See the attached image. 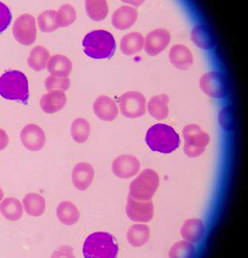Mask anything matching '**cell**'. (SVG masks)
<instances>
[{
	"mask_svg": "<svg viewBox=\"0 0 248 258\" xmlns=\"http://www.w3.org/2000/svg\"><path fill=\"white\" fill-rule=\"evenodd\" d=\"M12 19L10 9L4 3L0 2V33L10 26Z\"/></svg>",
	"mask_w": 248,
	"mask_h": 258,
	"instance_id": "obj_36",
	"label": "cell"
},
{
	"mask_svg": "<svg viewBox=\"0 0 248 258\" xmlns=\"http://www.w3.org/2000/svg\"><path fill=\"white\" fill-rule=\"evenodd\" d=\"M128 218L136 222H149L154 215L152 201H139L134 199L129 195L126 207Z\"/></svg>",
	"mask_w": 248,
	"mask_h": 258,
	"instance_id": "obj_10",
	"label": "cell"
},
{
	"mask_svg": "<svg viewBox=\"0 0 248 258\" xmlns=\"http://www.w3.org/2000/svg\"><path fill=\"white\" fill-rule=\"evenodd\" d=\"M146 103L145 97L138 91H128L118 99L122 115L129 118H137L145 114Z\"/></svg>",
	"mask_w": 248,
	"mask_h": 258,
	"instance_id": "obj_7",
	"label": "cell"
},
{
	"mask_svg": "<svg viewBox=\"0 0 248 258\" xmlns=\"http://www.w3.org/2000/svg\"><path fill=\"white\" fill-rule=\"evenodd\" d=\"M93 111L95 115L103 121L114 120L118 114L117 105L110 97L100 96L93 103Z\"/></svg>",
	"mask_w": 248,
	"mask_h": 258,
	"instance_id": "obj_16",
	"label": "cell"
},
{
	"mask_svg": "<svg viewBox=\"0 0 248 258\" xmlns=\"http://www.w3.org/2000/svg\"><path fill=\"white\" fill-rule=\"evenodd\" d=\"M140 168L137 157L131 155L118 156L112 162L113 174L120 178L127 179L136 175Z\"/></svg>",
	"mask_w": 248,
	"mask_h": 258,
	"instance_id": "obj_13",
	"label": "cell"
},
{
	"mask_svg": "<svg viewBox=\"0 0 248 258\" xmlns=\"http://www.w3.org/2000/svg\"><path fill=\"white\" fill-rule=\"evenodd\" d=\"M23 206L25 212L33 217L42 216L46 209V201L41 195L30 193L24 198Z\"/></svg>",
	"mask_w": 248,
	"mask_h": 258,
	"instance_id": "obj_24",
	"label": "cell"
},
{
	"mask_svg": "<svg viewBox=\"0 0 248 258\" xmlns=\"http://www.w3.org/2000/svg\"><path fill=\"white\" fill-rule=\"evenodd\" d=\"M21 140L27 149L31 152H38L45 146L46 135L45 132L39 125L30 124L22 130Z\"/></svg>",
	"mask_w": 248,
	"mask_h": 258,
	"instance_id": "obj_12",
	"label": "cell"
},
{
	"mask_svg": "<svg viewBox=\"0 0 248 258\" xmlns=\"http://www.w3.org/2000/svg\"><path fill=\"white\" fill-rule=\"evenodd\" d=\"M195 253L194 245L188 241L175 243L169 251V256L173 258L193 257Z\"/></svg>",
	"mask_w": 248,
	"mask_h": 258,
	"instance_id": "obj_33",
	"label": "cell"
},
{
	"mask_svg": "<svg viewBox=\"0 0 248 258\" xmlns=\"http://www.w3.org/2000/svg\"><path fill=\"white\" fill-rule=\"evenodd\" d=\"M144 39L142 34L138 32L128 33L120 41V49L124 54L132 55L142 50Z\"/></svg>",
	"mask_w": 248,
	"mask_h": 258,
	"instance_id": "obj_25",
	"label": "cell"
},
{
	"mask_svg": "<svg viewBox=\"0 0 248 258\" xmlns=\"http://www.w3.org/2000/svg\"><path fill=\"white\" fill-rule=\"evenodd\" d=\"M0 96L9 100H17L27 105L29 99L27 78L18 71L6 72L0 77Z\"/></svg>",
	"mask_w": 248,
	"mask_h": 258,
	"instance_id": "obj_2",
	"label": "cell"
},
{
	"mask_svg": "<svg viewBox=\"0 0 248 258\" xmlns=\"http://www.w3.org/2000/svg\"><path fill=\"white\" fill-rule=\"evenodd\" d=\"M76 17V12L73 6L65 4L56 12V23L59 27H67L74 23Z\"/></svg>",
	"mask_w": 248,
	"mask_h": 258,
	"instance_id": "obj_31",
	"label": "cell"
},
{
	"mask_svg": "<svg viewBox=\"0 0 248 258\" xmlns=\"http://www.w3.org/2000/svg\"><path fill=\"white\" fill-rule=\"evenodd\" d=\"M118 245L108 232H96L86 238L83 252L86 258H114L117 255Z\"/></svg>",
	"mask_w": 248,
	"mask_h": 258,
	"instance_id": "obj_4",
	"label": "cell"
},
{
	"mask_svg": "<svg viewBox=\"0 0 248 258\" xmlns=\"http://www.w3.org/2000/svg\"><path fill=\"white\" fill-rule=\"evenodd\" d=\"M159 183L158 173L147 169L132 181L129 195L137 200L150 201L155 194Z\"/></svg>",
	"mask_w": 248,
	"mask_h": 258,
	"instance_id": "obj_5",
	"label": "cell"
},
{
	"mask_svg": "<svg viewBox=\"0 0 248 258\" xmlns=\"http://www.w3.org/2000/svg\"><path fill=\"white\" fill-rule=\"evenodd\" d=\"M191 40L198 48L209 50L215 45V39L211 30L202 24L194 26L191 32Z\"/></svg>",
	"mask_w": 248,
	"mask_h": 258,
	"instance_id": "obj_19",
	"label": "cell"
},
{
	"mask_svg": "<svg viewBox=\"0 0 248 258\" xmlns=\"http://www.w3.org/2000/svg\"><path fill=\"white\" fill-rule=\"evenodd\" d=\"M169 97L165 94L153 97L148 103L150 115L158 120L167 117L169 114Z\"/></svg>",
	"mask_w": 248,
	"mask_h": 258,
	"instance_id": "obj_23",
	"label": "cell"
},
{
	"mask_svg": "<svg viewBox=\"0 0 248 258\" xmlns=\"http://www.w3.org/2000/svg\"><path fill=\"white\" fill-rule=\"evenodd\" d=\"M169 59L175 68L188 70L193 64V56L190 49L183 45H175L169 51Z\"/></svg>",
	"mask_w": 248,
	"mask_h": 258,
	"instance_id": "obj_18",
	"label": "cell"
},
{
	"mask_svg": "<svg viewBox=\"0 0 248 258\" xmlns=\"http://www.w3.org/2000/svg\"><path fill=\"white\" fill-rule=\"evenodd\" d=\"M56 215L63 224L71 226L79 220L80 214L76 206L70 201H64L56 209Z\"/></svg>",
	"mask_w": 248,
	"mask_h": 258,
	"instance_id": "obj_22",
	"label": "cell"
},
{
	"mask_svg": "<svg viewBox=\"0 0 248 258\" xmlns=\"http://www.w3.org/2000/svg\"><path fill=\"white\" fill-rule=\"evenodd\" d=\"M71 85L70 79L68 78H59L50 75L45 80V86L47 90H60L66 91L69 89Z\"/></svg>",
	"mask_w": 248,
	"mask_h": 258,
	"instance_id": "obj_34",
	"label": "cell"
},
{
	"mask_svg": "<svg viewBox=\"0 0 248 258\" xmlns=\"http://www.w3.org/2000/svg\"><path fill=\"white\" fill-rule=\"evenodd\" d=\"M219 121L224 130H230L233 126L234 114L231 107L227 106L222 109L219 115Z\"/></svg>",
	"mask_w": 248,
	"mask_h": 258,
	"instance_id": "obj_35",
	"label": "cell"
},
{
	"mask_svg": "<svg viewBox=\"0 0 248 258\" xmlns=\"http://www.w3.org/2000/svg\"><path fill=\"white\" fill-rule=\"evenodd\" d=\"M146 141L151 150L164 154L174 152L180 144L177 132L165 124H157L150 127L147 132Z\"/></svg>",
	"mask_w": 248,
	"mask_h": 258,
	"instance_id": "obj_3",
	"label": "cell"
},
{
	"mask_svg": "<svg viewBox=\"0 0 248 258\" xmlns=\"http://www.w3.org/2000/svg\"><path fill=\"white\" fill-rule=\"evenodd\" d=\"M0 213L6 219L17 221L23 215V207L17 198H8L0 204Z\"/></svg>",
	"mask_w": 248,
	"mask_h": 258,
	"instance_id": "obj_26",
	"label": "cell"
},
{
	"mask_svg": "<svg viewBox=\"0 0 248 258\" xmlns=\"http://www.w3.org/2000/svg\"><path fill=\"white\" fill-rule=\"evenodd\" d=\"M205 231L202 220L199 219H190L184 223L181 229V235L184 240L197 243L203 237Z\"/></svg>",
	"mask_w": 248,
	"mask_h": 258,
	"instance_id": "obj_21",
	"label": "cell"
},
{
	"mask_svg": "<svg viewBox=\"0 0 248 258\" xmlns=\"http://www.w3.org/2000/svg\"><path fill=\"white\" fill-rule=\"evenodd\" d=\"M150 234L148 226L143 224L134 225L127 233L128 241L133 246L139 247L147 243L149 240Z\"/></svg>",
	"mask_w": 248,
	"mask_h": 258,
	"instance_id": "obj_28",
	"label": "cell"
},
{
	"mask_svg": "<svg viewBox=\"0 0 248 258\" xmlns=\"http://www.w3.org/2000/svg\"><path fill=\"white\" fill-rule=\"evenodd\" d=\"M71 137L75 143H86L90 134V125L86 119L79 118L73 121L71 128Z\"/></svg>",
	"mask_w": 248,
	"mask_h": 258,
	"instance_id": "obj_30",
	"label": "cell"
},
{
	"mask_svg": "<svg viewBox=\"0 0 248 258\" xmlns=\"http://www.w3.org/2000/svg\"><path fill=\"white\" fill-rule=\"evenodd\" d=\"M200 87L209 97L222 99L227 95L228 87L224 75L217 72L204 74L200 80Z\"/></svg>",
	"mask_w": 248,
	"mask_h": 258,
	"instance_id": "obj_9",
	"label": "cell"
},
{
	"mask_svg": "<svg viewBox=\"0 0 248 258\" xmlns=\"http://www.w3.org/2000/svg\"><path fill=\"white\" fill-rule=\"evenodd\" d=\"M82 44L84 53L93 59L111 58L116 48L114 36L103 30L93 31L86 34Z\"/></svg>",
	"mask_w": 248,
	"mask_h": 258,
	"instance_id": "obj_1",
	"label": "cell"
},
{
	"mask_svg": "<svg viewBox=\"0 0 248 258\" xmlns=\"http://www.w3.org/2000/svg\"><path fill=\"white\" fill-rule=\"evenodd\" d=\"M185 154L191 158L199 157L208 146L210 137L197 124H189L183 129Z\"/></svg>",
	"mask_w": 248,
	"mask_h": 258,
	"instance_id": "obj_6",
	"label": "cell"
},
{
	"mask_svg": "<svg viewBox=\"0 0 248 258\" xmlns=\"http://www.w3.org/2000/svg\"><path fill=\"white\" fill-rule=\"evenodd\" d=\"M47 68L52 76L68 78L73 69V64L67 56L55 55L49 59Z\"/></svg>",
	"mask_w": 248,
	"mask_h": 258,
	"instance_id": "obj_20",
	"label": "cell"
},
{
	"mask_svg": "<svg viewBox=\"0 0 248 258\" xmlns=\"http://www.w3.org/2000/svg\"><path fill=\"white\" fill-rule=\"evenodd\" d=\"M56 12L48 10L42 12L37 18L38 26L39 29L43 33H49L58 29V26L56 23Z\"/></svg>",
	"mask_w": 248,
	"mask_h": 258,
	"instance_id": "obj_32",
	"label": "cell"
},
{
	"mask_svg": "<svg viewBox=\"0 0 248 258\" xmlns=\"http://www.w3.org/2000/svg\"><path fill=\"white\" fill-rule=\"evenodd\" d=\"M85 6L88 17L93 21H101L107 17L108 6L105 0H88Z\"/></svg>",
	"mask_w": 248,
	"mask_h": 258,
	"instance_id": "obj_29",
	"label": "cell"
},
{
	"mask_svg": "<svg viewBox=\"0 0 248 258\" xmlns=\"http://www.w3.org/2000/svg\"><path fill=\"white\" fill-rule=\"evenodd\" d=\"M9 142V137L6 132L0 128V151L5 150Z\"/></svg>",
	"mask_w": 248,
	"mask_h": 258,
	"instance_id": "obj_37",
	"label": "cell"
},
{
	"mask_svg": "<svg viewBox=\"0 0 248 258\" xmlns=\"http://www.w3.org/2000/svg\"><path fill=\"white\" fill-rule=\"evenodd\" d=\"M171 39L169 31L158 28L147 34L144 40V49L147 54L150 56L158 55L168 46Z\"/></svg>",
	"mask_w": 248,
	"mask_h": 258,
	"instance_id": "obj_11",
	"label": "cell"
},
{
	"mask_svg": "<svg viewBox=\"0 0 248 258\" xmlns=\"http://www.w3.org/2000/svg\"><path fill=\"white\" fill-rule=\"evenodd\" d=\"M13 34L16 40L22 45H32L37 38V28L35 18L30 14L20 16L15 21Z\"/></svg>",
	"mask_w": 248,
	"mask_h": 258,
	"instance_id": "obj_8",
	"label": "cell"
},
{
	"mask_svg": "<svg viewBox=\"0 0 248 258\" xmlns=\"http://www.w3.org/2000/svg\"><path fill=\"white\" fill-rule=\"evenodd\" d=\"M95 172L89 163L81 162L74 166L72 172V181L75 188L84 191L92 183Z\"/></svg>",
	"mask_w": 248,
	"mask_h": 258,
	"instance_id": "obj_14",
	"label": "cell"
},
{
	"mask_svg": "<svg viewBox=\"0 0 248 258\" xmlns=\"http://www.w3.org/2000/svg\"><path fill=\"white\" fill-rule=\"evenodd\" d=\"M3 198H4V193H3L2 188L0 187V202H1Z\"/></svg>",
	"mask_w": 248,
	"mask_h": 258,
	"instance_id": "obj_38",
	"label": "cell"
},
{
	"mask_svg": "<svg viewBox=\"0 0 248 258\" xmlns=\"http://www.w3.org/2000/svg\"><path fill=\"white\" fill-rule=\"evenodd\" d=\"M50 53L48 50L42 46H37L31 51L28 58V64L36 72L44 70L48 66Z\"/></svg>",
	"mask_w": 248,
	"mask_h": 258,
	"instance_id": "obj_27",
	"label": "cell"
},
{
	"mask_svg": "<svg viewBox=\"0 0 248 258\" xmlns=\"http://www.w3.org/2000/svg\"><path fill=\"white\" fill-rule=\"evenodd\" d=\"M67 102V96L64 91L52 90L41 97L40 104L41 108L46 114H53L64 108Z\"/></svg>",
	"mask_w": 248,
	"mask_h": 258,
	"instance_id": "obj_15",
	"label": "cell"
},
{
	"mask_svg": "<svg viewBox=\"0 0 248 258\" xmlns=\"http://www.w3.org/2000/svg\"><path fill=\"white\" fill-rule=\"evenodd\" d=\"M138 12L136 9L128 6H123L113 14L112 24L116 29L125 30L136 23Z\"/></svg>",
	"mask_w": 248,
	"mask_h": 258,
	"instance_id": "obj_17",
	"label": "cell"
}]
</instances>
